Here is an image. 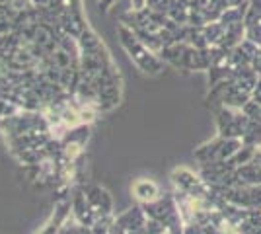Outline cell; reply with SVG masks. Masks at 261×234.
I'll return each mask as SVG.
<instances>
[{
  "label": "cell",
  "mask_w": 261,
  "mask_h": 234,
  "mask_svg": "<svg viewBox=\"0 0 261 234\" xmlns=\"http://www.w3.org/2000/svg\"><path fill=\"white\" fill-rule=\"evenodd\" d=\"M218 135L228 139H242L250 119L244 113H232L228 110H222L218 113Z\"/></svg>",
  "instance_id": "1"
},
{
  "label": "cell",
  "mask_w": 261,
  "mask_h": 234,
  "mask_svg": "<svg viewBox=\"0 0 261 234\" xmlns=\"http://www.w3.org/2000/svg\"><path fill=\"white\" fill-rule=\"evenodd\" d=\"M242 143H244V145H251V146L261 145V121H251L250 119L246 131L242 135Z\"/></svg>",
  "instance_id": "2"
}]
</instances>
